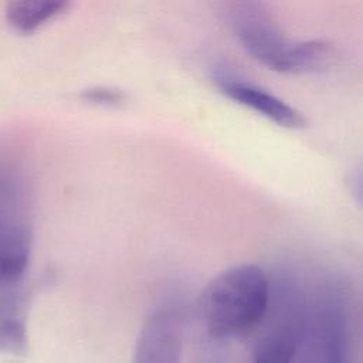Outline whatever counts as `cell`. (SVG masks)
<instances>
[{"label":"cell","instance_id":"3957f363","mask_svg":"<svg viewBox=\"0 0 363 363\" xmlns=\"http://www.w3.org/2000/svg\"><path fill=\"white\" fill-rule=\"evenodd\" d=\"M301 363H352V330L347 302L335 285L323 288L303 312Z\"/></svg>","mask_w":363,"mask_h":363},{"label":"cell","instance_id":"8992f818","mask_svg":"<svg viewBox=\"0 0 363 363\" xmlns=\"http://www.w3.org/2000/svg\"><path fill=\"white\" fill-rule=\"evenodd\" d=\"M214 81L227 98L257 112L281 128L302 129L306 126V119L296 108L251 81L224 72L217 74Z\"/></svg>","mask_w":363,"mask_h":363},{"label":"cell","instance_id":"9c48e42d","mask_svg":"<svg viewBox=\"0 0 363 363\" xmlns=\"http://www.w3.org/2000/svg\"><path fill=\"white\" fill-rule=\"evenodd\" d=\"M30 296L31 291L23 282L0 288V326L26 322Z\"/></svg>","mask_w":363,"mask_h":363},{"label":"cell","instance_id":"6da1fadb","mask_svg":"<svg viewBox=\"0 0 363 363\" xmlns=\"http://www.w3.org/2000/svg\"><path fill=\"white\" fill-rule=\"evenodd\" d=\"M271 299L267 272L254 264L230 267L214 277L199 301V315L217 340L251 333L265 318Z\"/></svg>","mask_w":363,"mask_h":363},{"label":"cell","instance_id":"5b68a950","mask_svg":"<svg viewBox=\"0 0 363 363\" xmlns=\"http://www.w3.org/2000/svg\"><path fill=\"white\" fill-rule=\"evenodd\" d=\"M183 349V315L174 303L153 309L143 322L132 354V363H180Z\"/></svg>","mask_w":363,"mask_h":363},{"label":"cell","instance_id":"30bf717a","mask_svg":"<svg viewBox=\"0 0 363 363\" xmlns=\"http://www.w3.org/2000/svg\"><path fill=\"white\" fill-rule=\"evenodd\" d=\"M79 98L88 104L99 106H119L126 101V94L115 86L95 85L82 89Z\"/></svg>","mask_w":363,"mask_h":363},{"label":"cell","instance_id":"7a4b0ae2","mask_svg":"<svg viewBox=\"0 0 363 363\" xmlns=\"http://www.w3.org/2000/svg\"><path fill=\"white\" fill-rule=\"evenodd\" d=\"M225 16L242 48L268 69L285 74L319 72L333 61L332 47L322 40L286 38L264 3H228Z\"/></svg>","mask_w":363,"mask_h":363},{"label":"cell","instance_id":"52a82bcc","mask_svg":"<svg viewBox=\"0 0 363 363\" xmlns=\"http://www.w3.org/2000/svg\"><path fill=\"white\" fill-rule=\"evenodd\" d=\"M301 313L295 322H282L265 333H262L252 352V363H295L301 333H302Z\"/></svg>","mask_w":363,"mask_h":363},{"label":"cell","instance_id":"277c9868","mask_svg":"<svg viewBox=\"0 0 363 363\" xmlns=\"http://www.w3.org/2000/svg\"><path fill=\"white\" fill-rule=\"evenodd\" d=\"M31 254V228L24 218L23 186L0 166V288L23 282Z\"/></svg>","mask_w":363,"mask_h":363},{"label":"cell","instance_id":"ba28073f","mask_svg":"<svg viewBox=\"0 0 363 363\" xmlns=\"http://www.w3.org/2000/svg\"><path fill=\"white\" fill-rule=\"evenodd\" d=\"M72 6L65 0H14L6 6V20L21 34H31Z\"/></svg>","mask_w":363,"mask_h":363}]
</instances>
